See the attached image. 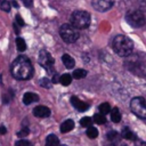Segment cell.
Here are the masks:
<instances>
[{"label": "cell", "mask_w": 146, "mask_h": 146, "mask_svg": "<svg viewBox=\"0 0 146 146\" xmlns=\"http://www.w3.org/2000/svg\"><path fill=\"white\" fill-rule=\"evenodd\" d=\"M40 86L41 87H43V88H47V89H49L50 87H51V83H50V80L49 79H47V78H42V79H40Z\"/></svg>", "instance_id": "d4e9b609"}, {"label": "cell", "mask_w": 146, "mask_h": 146, "mask_svg": "<svg viewBox=\"0 0 146 146\" xmlns=\"http://www.w3.org/2000/svg\"><path fill=\"white\" fill-rule=\"evenodd\" d=\"M6 132H7L6 127H5V125H1V127H0V135H5Z\"/></svg>", "instance_id": "d6a6232c"}, {"label": "cell", "mask_w": 146, "mask_h": 146, "mask_svg": "<svg viewBox=\"0 0 146 146\" xmlns=\"http://www.w3.org/2000/svg\"><path fill=\"white\" fill-rule=\"evenodd\" d=\"M33 114L36 117H48L50 115V110L44 105H39L33 110Z\"/></svg>", "instance_id": "30bf717a"}, {"label": "cell", "mask_w": 146, "mask_h": 146, "mask_svg": "<svg viewBox=\"0 0 146 146\" xmlns=\"http://www.w3.org/2000/svg\"><path fill=\"white\" fill-rule=\"evenodd\" d=\"M11 74L17 80H29L33 75V66L25 56H18L11 64Z\"/></svg>", "instance_id": "6da1fadb"}, {"label": "cell", "mask_w": 146, "mask_h": 146, "mask_svg": "<svg viewBox=\"0 0 146 146\" xmlns=\"http://www.w3.org/2000/svg\"><path fill=\"white\" fill-rule=\"evenodd\" d=\"M135 146H146V143L143 141V140L136 139V141H135Z\"/></svg>", "instance_id": "4dcf8cb0"}, {"label": "cell", "mask_w": 146, "mask_h": 146, "mask_svg": "<svg viewBox=\"0 0 146 146\" xmlns=\"http://www.w3.org/2000/svg\"><path fill=\"white\" fill-rule=\"evenodd\" d=\"M22 1H23V3H24L26 7L32 6V0H22Z\"/></svg>", "instance_id": "1f68e13d"}, {"label": "cell", "mask_w": 146, "mask_h": 146, "mask_svg": "<svg viewBox=\"0 0 146 146\" xmlns=\"http://www.w3.org/2000/svg\"><path fill=\"white\" fill-rule=\"evenodd\" d=\"M17 25H19V26H23L25 23H24V21H23V18L19 16V15H16V22H15Z\"/></svg>", "instance_id": "f1b7e54d"}, {"label": "cell", "mask_w": 146, "mask_h": 146, "mask_svg": "<svg viewBox=\"0 0 146 146\" xmlns=\"http://www.w3.org/2000/svg\"><path fill=\"white\" fill-rule=\"evenodd\" d=\"M87 135H88V137L91 138V139L96 138V137L98 136V130H97V128H95V127H89L88 130H87Z\"/></svg>", "instance_id": "603a6c76"}, {"label": "cell", "mask_w": 146, "mask_h": 146, "mask_svg": "<svg viewBox=\"0 0 146 146\" xmlns=\"http://www.w3.org/2000/svg\"><path fill=\"white\" fill-rule=\"evenodd\" d=\"M59 145V139L57 138L56 135H49L46 139V146H58Z\"/></svg>", "instance_id": "9a60e30c"}, {"label": "cell", "mask_w": 146, "mask_h": 146, "mask_svg": "<svg viewBox=\"0 0 146 146\" xmlns=\"http://www.w3.org/2000/svg\"><path fill=\"white\" fill-rule=\"evenodd\" d=\"M130 108L133 114L140 119H146V100L143 97H135L130 102Z\"/></svg>", "instance_id": "5b68a950"}, {"label": "cell", "mask_w": 146, "mask_h": 146, "mask_svg": "<svg viewBox=\"0 0 146 146\" xmlns=\"http://www.w3.org/2000/svg\"><path fill=\"white\" fill-rule=\"evenodd\" d=\"M16 47H17V50L21 51V52H23L26 49V43H25L23 38H17L16 39Z\"/></svg>", "instance_id": "ac0fdd59"}, {"label": "cell", "mask_w": 146, "mask_h": 146, "mask_svg": "<svg viewBox=\"0 0 146 146\" xmlns=\"http://www.w3.org/2000/svg\"><path fill=\"white\" fill-rule=\"evenodd\" d=\"M71 24L75 29H87L90 25V14L84 10H75L71 15Z\"/></svg>", "instance_id": "3957f363"}, {"label": "cell", "mask_w": 146, "mask_h": 146, "mask_svg": "<svg viewBox=\"0 0 146 146\" xmlns=\"http://www.w3.org/2000/svg\"><path fill=\"white\" fill-rule=\"evenodd\" d=\"M113 50L121 57H128L133 50V42L127 35H116L112 42Z\"/></svg>", "instance_id": "7a4b0ae2"}, {"label": "cell", "mask_w": 146, "mask_h": 146, "mask_svg": "<svg viewBox=\"0 0 146 146\" xmlns=\"http://www.w3.org/2000/svg\"><path fill=\"white\" fill-rule=\"evenodd\" d=\"M113 0H92V7L98 11H106L112 8Z\"/></svg>", "instance_id": "ba28073f"}, {"label": "cell", "mask_w": 146, "mask_h": 146, "mask_svg": "<svg viewBox=\"0 0 146 146\" xmlns=\"http://www.w3.org/2000/svg\"><path fill=\"white\" fill-rule=\"evenodd\" d=\"M0 8H1V10H3V11H9V10H10V3H9L7 0H1V2H0Z\"/></svg>", "instance_id": "484cf974"}, {"label": "cell", "mask_w": 146, "mask_h": 146, "mask_svg": "<svg viewBox=\"0 0 146 146\" xmlns=\"http://www.w3.org/2000/svg\"><path fill=\"white\" fill-rule=\"evenodd\" d=\"M87 71L86 70H83V68H78V70H75L74 72H73V78L74 79H83V78H86L87 76Z\"/></svg>", "instance_id": "e0dca14e"}, {"label": "cell", "mask_w": 146, "mask_h": 146, "mask_svg": "<svg viewBox=\"0 0 146 146\" xmlns=\"http://www.w3.org/2000/svg\"><path fill=\"white\" fill-rule=\"evenodd\" d=\"M54 83H59L60 82V76H59V74L58 73H55L54 75H52V80H51Z\"/></svg>", "instance_id": "f546056e"}, {"label": "cell", "mask_w": 146, "mask_h": 146, "mask_svg": "<svg viewBox=\"0 0 146 146\" xmlns=\"http://www.w3.org/2000/svg\"><path fill=\"white\" fill-rule=\"evenodd\" d=\"M125 21L132 27H141L145 24V16L140 10H131L127 13Z\"/></svg>", "instance_id": "8992f818"}, {"label": "cell", "mask_w": 146, "mask_h": 146, "mask_svg": "<svg viewBox=\"0 0 146 146\" xmlns=\"http://www.w3.org/2000/svg\"><path fill=\"white\" fill-rule=\"evenodd\" d=\"M94 121L97 123V124H104L106 122V119H105V115L102 114V113H97L94 115Z\"/></svg>", "instance_id": "7402d4cb"}, {"label": "cell", "mask_w": 146, "mask_h": 146, "mask_svg": "<svg viewBox=\"0 0 146 146\" xmlns=\"http://www.w3.org/2000/svg\"><path fill=\"white\" fill-rule=\"evenodd\" d=\"M122 137L123 138H125V139H130V140H132V139H136V137H135V133L128 128V127H124L123 129H122Z\"/></svg>", "instance_id": "2e32d148"}, {"label": "cell", "mask_w": 146, "mask_h": 146, "mask_svg": "<svg viewBox=\"0 0 146 146\" xmlns=\"http://www.w3.org/2000/svg\"><path fill=\"white\" fill-rule=\"evenodd\" d=\"M62 62H63V64L65 65L66 68H73L74 65H75V62H74L73 57L70 56V55H67V54H64L62 56Z\"/></svg>", "instance_id": "7c38bea8"}, {"label": "cell", "mask_w": 146, "mask_h": 146, "mask_svg": "<svg viewBox=\"0 0 146 146\" xmlns=\"http://www.w3.org/2000/svg\"><path fill=\"white\" fill-rule=\"evenodd\" d=\"M72 82V76L70 74H63L60 75V83L63 86H70Z\"/></svg>", "instance_id": "44dd1931"}, {"label": "cell", "mask_w": 146, "mask_h": 146, "mask_svg": "<svg viewBox=\"0 0 146 146\" xmlns=\"http://www.w3.org/2000/svg\"><path fill=\"white\" fill-rule=\"evenodd\" d=\"M91 123H92V119L89 117V116H84V117H82V119L80 120V124H81L82 127H90Z\"/></svg>", "instance_id": "cb8c5ba5"}, {"label": "cell", "mask_w": 146, "mask_h": 146, "mask_svg": "<svg viewBox=\"0 0 146 146\" xmlns=\"http://www.w3.org/2000/svg\"><path fill=\"white\" fill-rule=\"evenodd\" d=\"M39 64L49 73L55 74V68H54V58L47 51V50H40L39 52V58H38Z\"/></svg>", "instance_id": "52a82bcc"}, {"label": "cell", "mask_w": 146, "mask_h": 146, "mask_svg": "<svg viewBox=\"0 0 146 146\" xmlns=\"http://www.w3.org/2000/svg\"><path fill=\"white\" fill-rule=\"evenodd\" d=\"M29 132H30V130H29V128H23L17 135H18V137H26L27 135H29Z\"/></svg>", "instance_id": "83f0119b"}, {"label": "cell", "mask_w": 146, "mask_h": 146, "mask_svg": "<svg viewBox=\"0 0 146 146\" xmlns=\"http://www.w3.org/2000/svg\"><path fill=\"white\" fill-rule=\"evenodd\" d=\"M123 146H127V145H123Z\"/></svg>", "instance_id": "d590c367"}, {"label": "cell", "mask_w": 146, "mask_h": 146, "mask_svg": "<svg viewBox=\"0 0 146 146\" xmlns=\"http://www.w3.org/2000/svg\"><path fill=\"white\" fill-rule=\"evenodd\" d=\"M15 146H32V144L26 139H21L15 144Z\"/></svg>", "instance_id": "4316f807"}, {"label": "cell", "mask_w": 146, "mask_h": 146, "mask_svg": "<svg viewBox=\"0 0 146 146\" xmlns=\"http://www.w3.org/2000/svg\"><path fill=\"white\" fill-rule=\"evenodd\" d=\"M98 110H99V113H102V114H104V115H106L107 113H110L111 112V106H110V104L108 103H103V104H100L99 105V107H98Z\"/></svg>", "instance_id": "d6986e66"}, {"label": "cell", "mask_w": 146, "mask_h": 146, "mask_svg": "<svg viewBox=\"0 0 146 146\" xmlns=\"http://www.w3.org/2000/svg\"><path fill=\"white\" fill-rule=\"evenodd\" d=\"M38 100H39V96L33 94V92H26L23 96V103L25 105H30V104H32L34 102H38Z\"/></svg>", "instance_id": "8fae6325"}, {"label": "cell", "mask_w": 146, "mask_h": 146, "mask_svg": "<svg viewBox=\"0 0 146 146\" xmlns=\"http://www.w3.org/2000/svg\"><path fill=\"white\" fill-rule=\"evenodd\" d=\"M107 139L110 140V141H112V143H116V141H119L120 140V137H119V133L116 132V131H114V130H112V131H110L108 133H107Z\"/></svg>", "instance_id": "ffe728a7"}, {"label": "cell", "mask_w": 146, "mask_h": 146, "mask_svg": "<svg viewBox=\"0 0 146 146\" xmlns=\"http://www.w3.org/2000/svg\"><path fill=\"white\" fill-rule=\"evenodd\" d=\"M71 104L73 105V107H74L75 110H78V111H80V112H84V111H87V108L89 107V104L82 102L81 99H79V98L75 97V96H72V97H71Z\"/></svg>", "instance_id": "9c48e42d"}, {"label": "cell", "mask_w": 146, "mask_h": 146, "mask_svg": "<svg viewBox=\"0 0 146 146\" xmlns=\"http://www.w3.org/2000/svg\"><path fill=\"white\" fill-rule=\"evenodd\" d=\"M73 128H74V122L72 120H66L60 124V131L63 133H66V132L73 130Z\"/></svg>", "instance_id": "4fadbf2b"}, {"label": "cell", "mask_w": 146, "mask_h": 146, "mask_svg": "<svg viewBox=\"0 0 146 146\" xmlns=\"http://www.w3.org/2000/svg\"><path fill=\"white\" fill-rule=\"evenodd\" d=\"M59 34L62 39L67 43H73L79 39L78 29H75L72 24H63L59 29Z\"/></svg>", "instance_id": "277c9868"}, {"label": "cell", "mask_w": 146, "mask_h": 146, "mask_svg": "<svg viewBox=\"0 0 146 146\" xmlns=\"http://www.w3.org/2000/svg\"><path fill=\"white\" fill-rule=\"evenodd\" d=\"M106 146H115V145H113V144H110V145H106Z\"/></svg>", "instance_id": "e575fe53"}, {"label": "cell", "mask_w": 146, "mask_h": 146, "mask_svg": "<svg viewBox=\"0 0 146 146\" xmlns=\"http://www.w3.org/2000/svg\"><path fill=\"white\" fill-rule=\"evenodd\" d=\"M11 5H13V6H14V7H16V8H17V7H18V5H17V2H16V1H15V0H11Z\"/></svg>", "instance_id": "836d02e7"}, {"label": "cell", "mask_w": 146, "mask_h": 146, "mask_svg": "<svg viewBox=\"0 0 146 146\" xmlns=\"http://www.w3.org/2000/svg\"><path fill=\"white\" fill-rule=\"evenodd\" d=\"M111 119L114 123H119L121 121V112L117 107H114L111 110Z\"/></svg>", "instance_id": "5bb4252c"}]
</instances>
